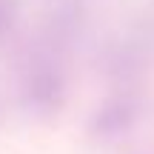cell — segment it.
Instances as JSON below:
<instances>
[{
	"mask_svg": "<svg viewBox=\"0 0 154 154\" xmlns=\"http://www.w3.org/2000/svg\"><path fill=\"white\" fill-rule=\"evenodd\" d=\"M9 17H11V14H9V9H6V3L0 0V32L9 26Z\"/></svg>",
	"mask_w": 154,
	"mask_h": 154,
	"instance_id": "1",
	"label": "cell"
}]
</instances>
